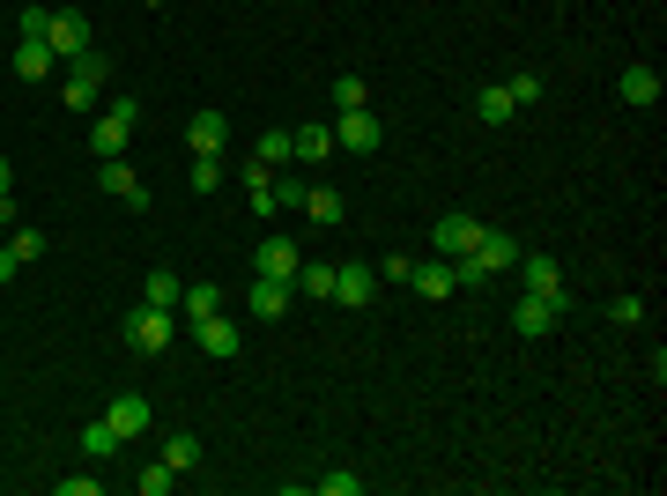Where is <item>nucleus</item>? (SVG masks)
I'll list each match as a JSON object with an SVG mask.
<instances>
[{
	"label": "nucleus",
	"instance_id": "12",
	"mask_svg": "<svg viewBox=\"0 0 667 496\" xmlns=\"http://www.w3.org/2000/svg\"><path fill=\"white\" fill-rule=\"evenodd\" d=\"M512 327L527 333V341H542V333H556V304H549V296H519V304H512Z\"/></svg>",
	"mask_w": 667,
	"mask_h": 496
},
{
	"label": "nucleus",
	"instance_id": "11",
	"mask_svg": "<svg viewBox=\"0 0 667 496\" xmlns=\"http://www.w3.org/2000/svg\"><path fill=\"white\" fill-rule=\"evenodd\" d=\"M372 290H378V267H364V259L334 267V304H372Z\"/></svg>",
	"mask_w": 667,
	"mask_h": 496
},
{
	"label": "nucleus",
	"instance_id": "30",
	"mask_svg": "<svg viewBox=\"0 0 667 496\" xmlns=\"http://www.w3.org/2000/svg\"><path fill=\"white\" fill-rule=\"evenodd\" d=\"M8 252H15V259L30 267V259L45 252V230H30V222H15V230H8Z\"/></svg>",
	"mask_w": 667,
	"mask_h": 496
},
{
	"label": "nucleus",
	"instance_id": "19",
	"mask_svg": "<svg viewBox=\"0 0 667 496\" xmlns=\"http://www.w3.org/2000/svg\"><path fill=\"white\" fill-rule=\"evenodd\" d=\"M297 267H304V259H297L290 238H267V245H260V275H282V282H297Z\"/></svg>",
	"mask_w": 667,
	"mask_h": 496
},
{
	"label": "nucleus",
	"instance_id": "27",
	"mask_svg": "<svg viewBox=\"0 0 667 496\" xmlns=\"http://www.w3.org/2000/svg\"><path fill=\"white\" fill-rule=\"evenodd\" d=\"M171 482H178V467H171V459H156V467H141V474H134V489H141V496H171Z\"/></svg>",
	"mask_w": 667,
	"mask_h": 496
},
{
	"label": "nucleus",
	"instance_id": "13",
	"mask_svg": "<svg viewBox=\"0 0 667 496\" xmlns=\"http://www.w3.org/2000/svg\"><path fill=\"white\" fill-rule=\"evenodd\" d=\"M104 422L119 430V445H126V437H141V430H149V400H141V393H119V400L104 408Z\"/></svg>",
	"mask_w": 667,
	"mask_h": 496
},
{
	"label": "nucleus",
	"instance_id": "18",
	"mask_svg": "<svg viewBox=\"0 0 667 496\" xmlns=\"http://www.w3.org/2000/svg\"><path fill=\"white\" fill-rule=\"evenodd\" d=\"M304 215H312V222H319V230H334V222H341V215H349V201H341V193H334V186H304Z\"/></svg>",
	"mask_w": 667,
	"mask_h": 496
},
{
	"label": "nucleus",
	"instance_id": "33",
	"mask_svg": "<svg viewBox=\"0 0 667 496\" xmlns=\"http://www.w3.org/2000/svg\"><path fill=\"white\" fill-rule=\"evenodd\" d=\"M504 97H512L519 112H527V104H542V75H512V82H504Z\"/></svg>",
	"mask_w": 667,
	"mask_h": 496
},
{
	"label": "nucleus",
	"instance_id": "34",
	"mask_svg": "<svg viewBox=\"0 0 667 496\" xmlns=\"http://www.w3.org/2000/svg\"><path fill=\"white\" fill-rule=\"evenodd\" d=\"M267 193H275V215H282V207H304V178H282V170H275Z\"/></svg>",
	"mask_w": 667,
	"mask_h": 496
},
{
	"label": "nucleus",
	"instance_id": "14",
	"mask_svg": "<svg viewBox=\"0 0 667 496\" xmlns=\"http://www.w3.org/2000/svg\"><path fill=\"white\" fill-rule=\"evenodd\" d=\"M290 149H297V164H327L334 156V126H290Z\"/></svg>",
	"mask_w": 667,
	"mask_h": 496
},
{
	"label": "nucleus",
	"instance_id": "8",
	"mask_svg": "<svg viewBox=\"0 0 667 496\" xmlns=\"http://www.w3.org/2000/svg\"><path fill=\"white\" fill-rule=\"evenodd\" d=\"M290 296H297V282H282V275H252L246 304H252V319H282V311H290Z\"/></svg>",
	"mask_w": 667,
	"mask_h": 496
},
{
	"label": "nucleus",
	"instance_id": "41",
	"mask_svg": "<svg viewBox=\"0 0 667 496\" xmlns=\"http://www.w3.org/2000/svg\"><path fill=\"white\" fill-rule=\"evenodd\" d=\"M8 186H15V170H8V156H0V201H8Z\"/></svg>",
	"mask_w": 667,
	"mask_h": 496
},
{
	"label": "nucleus",
	"instance_id": "20",
	"mask_svg": "<svg viewBox=\"0 0 667 496\" xmlns=\"http://www.w3.org/2000/svg\"><path fill=\"white\" fill-rule=\"evenodd\" d=\"M252 156H260V164H267V170H282V164H297V149H290V126H267V133H260V141H252Z\"/></svg>",
	"mask_w": 667,
	"mask_h": 496
},
{
	"label": "nucleus",
	"instance_id": "36",
	"mask_svg": "<svg viewBox=\"0 0 667 496\" xmlns=\"http://www.w3.org/2000/svg\"><path fill=\"white\" fill-rule=\"evenodd\" d=\"M608 319H616V327H638V319H645V304H638V296H608Z\"/></svg>",
	"mask_w": 667,
	"mask_h": 496
},
{
	"label": "nucleus",
	"instance_id": "7",
	"mask_svg": "<svg viewBox=\"0 0 667 496\" xmlns=\"http://www.w3.org/2000/svg\"><path fill=\"white\" fill-rule=\"evenodd\" d=\"M97 186H104L112 201H126V207H134V215L149 207V186H141V178L126 170V156H104V164H97Z\"/></svg>",
	"mask_w": 667,
	"mask_h": 496
},
{
	"label": "nucleus",
	"instance_id": "1",
	"mask_svg": "<svg viewBox=\"0 0 667 496\" xmlns=\"http://www.w3.org/2000/svg\"><path fill=\"white\" fill-rule=\"evenodd\" d=\"M119 333H126V348H141V356H164L171 341H178V319H171V311H156V304H134Z\"/></svg>",
	"mask_w": 667,
	"mask_h": 496
},
{
	"label": "nucleus",
	"instance_id": "9",
	"mask_svg": "<svg viewBox=\"0 0 667 496\" xmlns=\"http://www.w3.org/2000/svg\"><path fill=\"white\" fill-rule=\"evenodd\" d=\"M475 238H482V222H475V215H438V230H430V245L445 252V259L475 252Z\"/></svg>",
	"mask_w": 667,
	"mask_h": 496
},
{
	"label": "nucleus",
	"instance_id": "40",
	"mask_svg": "<svg viewBox=\"0 0 667 496\" xmlns=\"http://www.w3.org/2000/svg\"><path fill=\"white\" fill-rule=\"evenodd\" d=\"M15 267H23V259H15V252L0 245V290H8V282H15Z\"/></svg>",
	"mask_w": 667,
	"mask_h": 496
},
{
	"label": "nucleus",
	"instance_id": "29",
	"mask_svg": "<svg viewBox=\"0 0 667 496\" xmlns=\"http://www.w3.org/2000/svg\"><path fill=\"white\" fill-rule=\"evenodd\" d=\"M164 459L178 467V474H193V467H201V437H186V430H178V437L164 445Z\"/></svg>",
	"mask_w": 667,
	"mask_h": 496
},
{
	"label": "nucleus",
	"instance_id": "4",
	"mask_svg": "<svg viewBox=\"0 0 667 496\" xmlns=\"http://www.w3.org/2000/svg\"><path fill=\"white\" fill-rule=\"evenodd\" d=\"M378 141H386V126L372 119V104H356V112L334 119V149H349V156H372Z\"/></svg>",
	"mask_w": 667,
	"mask_h": 496
},
{
	"label": "nucleus",
	"instance_id": "31",
	"mask_svg": "<svg viewBox=\"0 0 667 496\" xmlns=\"http://www.w3.org/2000/svg\"><path fill=\"white\" fill-rule=\"evenodd\" d=\"M334 104H341V112L372 104V89H364V75H334Z\"/></svg>",
	"mask_w": 667,
	"mask_h": 496
},
{
	"label": "nucleus",
	"instance_id": "17",
	"mask_svg": "<svg viewBox=\"0 0 667 496\" xmlns=\"http://www.w3.org/2000/svg\"><path fill=\"white\" fill-rule=\"evenodd\" d=\"M193 341H201L209 356H238V327H230L223 311H215V319H193Z\"/></svg>",
	"mask_w": 667,
	"mask_h": 496
},
{
	"label": "nucleus",
	"instance_id": "39",
	"mask_svg": "<svg viewBox=\"0 0 667 496\" xmlns=\"http://www.w3.org/2000/svg\"><path fill=\"white\" fill-rule=\"evenodd\" d=\"M267 186H275V170H267L260 156H252V164H246V193H267Z\"/></svg>",
	"mask_w": 667,
	"mask_h": 496
},
{
	"label": "nucleus",
	"instance_id": "16",
	"mask_svg": "<svg viewBox=\"0 0 667 496\" xmlns=\"http://www.w3.org/2000/svg\"><path fill=\"white\" fill-rule=\"evenodd\" d=\"M616 97H624V104H660V67H624Z\"/></svg>",
	"mask_w": 667,
	"mask_h": 496
},
{
	"label": "nucleus",
	"instance_id": "3",
	"mask_svg": "<svg viewBox=\"0 0 667 496\" xmlns=\"http://www.w3.org/2000/svg\"><path fill=\"white\" fill-rule=\"evenodd\" d=\"M45 44H52V60H60V67H67V60H75V52H89V15H75V8H52V15H45Z\"/></svg>",
	"mask_w": 667,
	"mask_h": 496
},
{
	"label": "nucleus",
	"instance_id": "5",
	"mask_svg": "<svg viewBox=\"0 0 667 496\" xmlns=\"http://www.w3.org/2000/svg\"><path fill=\"white\" fill-rule=\"evenodd\" d=\"M519 275H527V296H549L556 311L571 304V296H564V267H556L549 252H519Z\"/></svg>",
	"mask_w": 667,
	"mask_h": 496
},
{
	"label": "nucleus",
	"instance_id": "2",
	"mask_svg": "<svg viewBox=\"0 0 667 496\" xmlns=\"http://www.w3.org/2000/svg\"><path fill=\"white\" fill-rule=\"evenodd\" d=\"M134 126H141V104H134V97H119V104H112L104 119L89 126V149H97V164H104V156H126Z\"/></svg>",
	"mask_w": 667,
	"mask_h": 496
},
{
	"label": "nucleus",
	"instance_id": "35",
	"mask_svg": "<svg viewBox=\"0 0 667 496\" xmlns=\"http://www.w3.org/2000/svg\"><path fill=\"white\" fill-rule=\"evenodd\" d=\"M60 97H67V112H89V104H97V82H83V75H67V89H60Z\"/></svg>",
	"mask_w": 667,
	"mask_h": 496
},
{
	"label": "nucleus",
	"instance_id": "23",
	"mask_svg": "<svg viewBox=\"0 0 667 496\" xmlns=\"http://www.w3.org/2000/svg\"><path fill=\"white\" fill-rule=\"evenodd\" d=\"M475 119H490V126H504V119H519V104L504 97V82H490L482 97H475Z\"/></svg>",
	"mask_w": 667,
	"mask_h": 496
},
{
	"label": "nucleus",
	"instance_id": "15",
	"mask_svg": "<svg viewBox=\"0 0 667 496\" xmlns=\"http://www.w3.org/2000/svg\"><path fill=\"white\" fill-rule=\"evenodd\" d=\"M52 67H60V60H52V44H45V38H23V44H15V75H23V82H45Z\"/></svg>",
	"mask_w": 667,
	"mask_h": 496
},
{
	"label": "nucleus",
	"instance_id": "21",
	"mask_svg": "<svg viewBox=\"0 0 667 496\" xmlns=\"http://www.w3.org/2000/svg\"><path fill=\"white\" fill-rule=\"evenodd\" d=\"M178 275H171V267H156V275H149V282H141V304H156V311H178Z\"/></svg>",
	"mask_w": 667,
	"mask_h": 496
},
{
	"label": "nucleus",
	"instance_id": "28",
	"mask_svg": "<svg viewBox=\"0 0 667 496\" xmlns=\"http://www.w3.org/2000/svg\"><path fill=\"white\" fill-rule=\"evenodd\" d=\"M67 75H83V82H97V89H104V75H112V60H104V52L89 44V52H75V60H67Z\"/></svg>",
	"mask_w": 667,
	"mask_h": 496
},
{
	"label": "nucleus",
	"instance_id": "26",
	"mask_svg": "<svg viewBox=\"0 0 667 496\" xmlns=\"http://www.w3.org/2000/svg\"><path fill=\"white\" fill-rule=\"evenodd\" d=\"M119 453V430H112V422H89L83 430V459H112Z\"/></svg>",
	"mask_w": 667,
	"mask_h": 496
},
{
	"label": "nucleus",
	"instance_id": "6",
	"mask_svg": "<svg viewBox=\"0 0 667 496\" xmlns=\"http://www.w3.org/2000/svg\"><path fill=\"white\" fill-rule=\"evenodd\" d=\"M467 259H475V267H482V275L498 282V275H512V267H519V238H512V230H482Z\"/></svg>",
	"mask_w": 667,
	"mask_h": 496
},
{
	"label": "nucleus",
	"instance_id": "22",
	"mask_svg": "<svg viewBox=\"0 0 667 496\" xmlns=\"http://www.w3.org/2000/svg\"><path fill=\"white\" fill-rule=\"evenodd\" d=\"M408 282L423 296H453V259H430V267H408Z\"/></svg>",
	"mask_w": 667,
	"mask_h": 496
},
{
	"label": "nucleus",
	"instance_id": "25",
	"mask_svg": "<svg viewBox=\"0 0 667 496\" xmlns=\"http://www.w3.org/2000/svg\"><path fill=\"white\" fill-rule=\"evenodd\" d=\"M297 290H304V296H327V304H334V267H327V259H304V267H297Z\"/></svg>",
	"mask_w": 667,
	"mask_h": 496
},
{
	"label": "nucleus",
	"instance_id": "24",
	"mask_svg": "<svg viewBox=\"0 0 667 496\" xmlns=\"http://www.w3.org/2000/svg\"><path fill=\"white\" fill-rule=\"evenodd\" d=\"M178 311H186V319H215V311H223V290H215V282H193V290L178 296Z\"/></svg>",
	"mask_w": 667,
	"mask_h": 496
},
{
	"label": "nucleus",
	"instance_id": "10",
	"mask_svg": "<svg viewBox=\"0 0 667 496\" xmlns=\"http://www.w3.org/2000/svg\"><path fill=\"white\" fill-rule=\"evenodd\" d=\"M186 141H193V156H223V149H230V119H223V112H193V119H186Z\"/></svg>",
	"mask_w": 667,
	"mask_h": 496
},
{
	"label": "nucleus",
	"instance_id": "37",
	"mask_svg": "<svg viewBox=\"0 0 667 496\" xmlns=\"http://www.w3.org/2000/svg\"><path fill=\"white\" fill-rule=\"evenodd\" d=\"M364 489V474H319V496H356Z\"/></svg>",
	"mask_w": 667,
	"mask_h": 496
},
{
	"label": "nucleus",
	"instance_id": "38",
	"mask_svg": "<svg viewBox=\"0 0 667 496\" xmlns=\"http://www.w3.org/2000/svg\"><path fill=\"white\" fill-rule=\"evenodd\" d=\"M97 489H104L97 474H60V496H97Z\"/></svg>",
	"mask_w": 667,
	"mask_h": 496
},
{
	"label": "nucleus",
	"instance_id": "32",
	"mask_svg": "<svg viewBox=\"0 0 667 496\" xmlns=\"http://www.w3.org/2000/svg\"><path fill=\"white\" fill-rule=\"evenodd\" d=\"M230 170H223V156H193V193H215Z\"/></svg>",
	"mask_w": 667,
	"mask_h": 496
}]
</instances>
